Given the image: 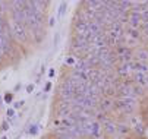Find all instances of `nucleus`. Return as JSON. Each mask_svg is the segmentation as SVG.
<instances>
[{"label": "nucleus", "instance_id": "23", "mask_svg": "<svg viewBox=\"0 0 148 139\" xmlns=\"http://www.w3.org/2000/svg\"><path fill=\"white\" fill-rule=\"evenodd\" d=\"M91 139H94V138H91Z\"/></svg>", "mask_w": 148, "mask_h": 139}, {"label": "nucleus", "instance_id": "5", "mask_svg": "<svg viewBox=\"0 0 148 139\" xmlns=\"http://www.w3.org/2000/svg\"><path fill=\"white\" fill-rule=\"evenodd\" d=\"M117 56L120 60L126 62V63H129L131 62V59H132V54H131V50L129 48H126V46H122L117 48Z\"/></svg>", "mask_w": 148, "mask_h": 139}, {"label": "nucleus", "instance_id": "2", "mask_svg": "<svg viewBox=\"0 0 148 139\" xmlns=\"http://www.w3.org/2000/svg\"><path fill=\"white\" fill-rule=\"evenodd\" d=\"M135 104H136L135 98H126V97H122L120 100L114 101V107H117V108H120L126 113H131L135 108Z\"/></svg>", "mask_w": 148, "mask_h": 139}, {"label": "nucleus", "instance_id": "24", "mask_svg": "<svg viewBox=\"0 0 148 139\" xmlns=\"http://www.w3.org/2000/svg\"><path fill=\"white\" fill-rule=\"evenodd\" d=\"M5 139H6V138H5Z\"/></svg>", "mask_w": 148, "mask_h": 139}, {"label": "nucleus", "instance_id": "14", "mask_svg": "<svg viewBox=\"0 0 148 139\" xmlns=\"http://www.w3.org/2000/svg\"><path fill=\"white\" fill-rule=\"evenodd\" d=\"M142 31H144L145 35H148V22L147 24H142Z\"/></svg>", "mask_w": 148, "mask_h": 139}, {"label": "nucleus", "instance_id": "15", "mask_svg": "<svg viewBox=\"0 0 148 139\" xmlns=\"http://www.w3.org/2000/svg\"><path fill=\"white\" fill-rule=\"evenodd\" d=\"M5 101H6V103H10V101H12V94H6V95H5Z\"/></svg>", "mask_w": 148, "mask_h": 139}, {"label": "nucleus", "instance_id": "1", "mask_svg": "<svg viewBox=\"0 0 148 139\" xmlns=\"http://www.w3.org/2000/svg\"><path fill=\"white\" fill-rule=\"evenodd\" d=\"M10 29H12V35L16 37V40H19V41H22V43H27L28 41V29L25 28L24 24L13 22L10 25Z\"/></svg>", "mask_w": 148, "mask_h": 139}, {"label": "nucleus", "instance_id": "19", "mask_svg": "<svg viewBox=\"0 0 148 139\" xmlns=\"http://www.w3.org/2000/svg\"><path fill=\"white\" fill-rule=\"evenodd\" d=\"M29 133H32V135H35V133H37V126H32V127L29 129Z\"/></svg>", "mask_w": 148, "mask_h": 139}, {"label": "nucleus", "instance_id": "10", "mask_svg": "<svg viewBox=\"0 0 148 139\" xmlns=\"http://www.w3.org/2000/svg\"><path fill=\"white\" fill-rule=\"evenodd\" d=\"M132 70H135V72H138V73H145V75H147V73H148V65L138 62V63L132 65Z\"/></svg>", "mask_w": 148, "mask_h": 139}, {"label": "nucleus", "instance_id": "20", "mask_svg": "<svg viewBox=\"0 0 148 139\" xmlns=\"http://www.w3.org/2000/svg\"><path fill=\"white\" fill-rule=\"evenodd\" d=\"M32 89H34V87H32V85H29V87L27 88V91H28V92H32Z\"/></svg>", "mask_w": 148, "mask_h": 139}, {"label": "nucleus", "instance_id": "6", "mask_svg": "<svg viewBox=\"0 0 148 139\" xmlns=\"http://www.w3.org/2000/svg\"><path fill=\"white\" fill-rule=\"evenodd\" d=\"M0 51H2L3 56H6L10 51V41L9 38L3 34H0Z\"/></svg>", "mask_w": 148, "mask_h": 139}, {"label": "nucleus", "instance_id": "17", "mask_svg": "<svg viewBox=\"0 0 148 139\" xmlns=\"http://www.w3.org/2000/svg\"><path fill=\"white\" fill-rule=\"evenodd\" d=\"M65 6H66V3H62V6H60V16L65 13Z\"/></svg>", "mask_w": 148, "mask_h": 139}, {"label": "nucleus", "instance_id": "21", "mask_svg": "<svg viewBox=\"0 0 148 139\" xmlns=\"http://www.w3.org/2000/svg\"><path fill=\"white\" fill-rule=\"evenodd\" d=\"M147 87H148V79H147Z\"/></svg>", "mask_w": 148, "mask_h": 139}, {"label": "nucleus", "instance_id": "3", "mask_svg": "<svg viewBox=\"0 0 148 139\" xmlns=\"http://www.w3.org/2000/svg\"><path fill=\"white\" fill-rule=\"evenodd\" d=\"M73 94H75V89H73L69 84H66L65 81L60 84V87H59V95L62 97L63 101H69V103H71Z\"/></svg>", "mask_w": 148, "mask_h": 139}, {"label": "nucleus", "instance_id": "16", "mask_svg": "<svg viewBox=\"0 0 148 139\" xmlns=\"http://www.w3.org/2000/svg\"><path fill=\"white\" fill-rule=\"evenodd\" d=\"M8 116H9V117H13V116H15V110H13V108H9V110H8Z\"/></svg>", "mask_w": 148, "mask_h": 139}, {"label": "nucleus", "instance_id": "12", "mask_svg": "<svg viewBox=\"0 0 148 139\" xmlns=\"http://www.w3.org/2000/svg\"><path fill=\"white\" fill-rule=\"evenodd\" d=\"M147 79H148V76L145 75V73H135V82L136 84H139V85H147Z\"/></svg>", "mask_w": 148, "mask_h": 139}, {"label": "nucleus", "instance_id": "4", "mask_svg": "<svg viewBox=\"0 0 148 139\" xmlns=\"http://www.w3.org/2000/svg\"><path fill=\"white\" fill-rule=\"evenodd\" d=\"M10 15H12V21L16 24H25V21H27L25 10H22V9L10 7Z\"/></svg>", "mask_w": 148, "mask_h": 139}, {"label": "nucleus", "instance_id": "9", "mask_svg": "<svg viewBox=\"0 0 148 139\" xmlns=\"http://www.w3.org/2000/svg\"><path fill=\"white\" fill-rule=\"evenodd\" d=\"M103 127H104V130H106V133H107V135H114V133L117 132V126H116L112 120L106 122V123L103 125Z\"/></svg>", "mask_w": 148, "mask_h": 139}, {"label": "nucleus", "instance_id": "13", "mask_svg": "<svg viewBox=\"0 0 148 139\" xmlns=\"http://www.w3.org/2000/svg\"><path fill=\"white\" fill-rule=\"evenodd\" d=\"M117 130H119L120 133H126V132H128V126H125V125H119V126H117Z\"/></svg>", "mask_w": 148, "mask_h": 139}, {"label": "nucleus", "instance_id": "11", "mask_svg": "<svg viewBox=\"0 0 148 139\" xmlns=\"http://www.w3.org/2000/svg\"><path fill=\"white\" fill-rule=\"evenodd\" d=\"M136 59H138V62H141V63H147L148 62V51L147 50H138Z\"/></svg>", "mask_w": 148, "mask_h": 139}, {"label": "nucleus", "instance_id": "8", "mask_svg": "<svg viewBox=\"0 0 148 139\" xmlns=\"http://www.w3.org/2000/svg\"><path fill=\"white\" fill-rule=\"evenodd\" d=\"M131 70H132V63H131V62L122 65L120 67H117V73H119V76H128V75L131 73Z\"/></svg>", "mask_w": 148, "mask_h": 139}, {"label": "nucleus", "instance_id": "22", "mask_svg": "<svg viewBox=\"0 0 148 139\" xmlns=\"http://www.w3.org/2000/svg\"><path fill=\"white\" fill-rule=\"evenodd\" d=\"M73 139H78V138H73Z\"/></svg>", "mask_w": 148, "mask_h": 139}, {"label": "nucleus", "instance_id": "18", "mask_svg": "<svg viewBox=\"0 0 148 139\" xmlns=\"http://www.w3.org/2000/svg\"><path fill=\"white\" fill-rule=\"evenodd\" d=\"M24 106V101H18V103H15V108H19V107H22Z\"/></svg>", "mask_w": 148, "mask_h": 139}, {"label": "nucleus", "instance_id": "7", "mask_svg": "<svg viewBox=\"0 0 148 139\" xmlns=\"http://www.w3.org/2000/svg\"><path fill=\"white\" fill-rule=\"evenodd\" d=\"M98 106H100L101 111L107 113V111H110V110L114 107V101H112L110 98H103V100L98 101Z\"/></svg>", "mask_w": 148, "mask_h": 139}]
</instances>
